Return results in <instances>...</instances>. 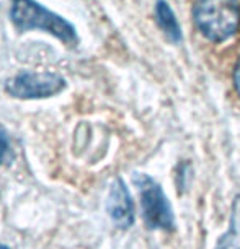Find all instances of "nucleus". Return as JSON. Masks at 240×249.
<instances>
[{
  "mask_svg": "<svg viewBox=\"0 0 240 249\" xmlns=\"http://www.w3.org/2000/svg\"><path fill=\"white\" fill-rule=\"evenodd\" d=\"M193 21L211 43H225L235 36L240 25L239 0H196Z\"/></svg>",
  "mask_w": 240,
  "mask_h": 249,
  "instance_id": "obj_2",
  "label": "nucleus"
},
{
  "mask_svg": "<svg viewBox=\"0 0 240 249\" xmlns=\"http://www.w3.org/2000/svg\"><path fill=\"white\" fill-rule=\"evenodd\" d=\"M155 17H157V23L160 26V30L163 31L168 39L173 43H178L181 39V28L178 25L177 17L170 5L165 0H159L157 5H155Z\"/></svg>",
  "mask_w": 240,
  "mask_h": 249,
  "instance_id": "obj_7",
  "label": "nucleus"
},
{
  "mask_svg": "<svg viewBox=\"0 0 240 249\" xmlns=\"http://www.w3.org/2000/svg\"><path fill=\"white\" fill-rule=\"evenodd\" d=\"M134 184L139 191L142 218L149 230L173 231L175 230V215L167 199L162 186L147 175L138 173L134 176Z\"/></svg>",
  "mask_w": 240,
  "mask_h": 249,
  "instance_id": "obj_3",
  "label": "nucleus"
},
{
  "mask_svg": "<svg viewBox=\"0 0 240 249\" xmlns=\"http://www.w3.org/2000/svg\"><path fill=\"white\" fill-rule=\"evenodd\" d=\"M106 212L118 228L128 230L134 225V202L128 186L121 178H116L110 186L106 199Z\"/></svg>",
  "mask_w": 240,
  "mask_h": 249,
  "instance_id": "obj_5",
  "label": "nucleus"
},
{
  "mask_svg": "<svg viewBox=\"0 0 240 249\" xmlns=\"http://www.w3.org/2000/svg\"><path fill=\"white\" fill-rule=\"evenodd\" d=\"M7 148H8V142H7L5 135H3V134H0V163H2L3 157H5Z\"/></svg>",
  "mask_w": 240,
  "mask_h": 249,
  "instance_id": "obj_9",
  "label": "nucleus"
},
{
  "mask_svg": "<svg viewBox=\"0 0 240 249\" xmlns=\"http://www.w3.org/2000/svg\"><path fill=\"white\" fill-rule=\"evenodd\" d=\"M0 249H10V248L5 246V244H0Z\"/></svg>",
  "mask_w": 240,
  "mask_h": 249,
  "instance_id": "obj_10",
  "label": "nucleus"
},
{
  "mask_svg": "<svg viewBox=\"0 0 240 249\" xmlns=\"http://www.w3.org/2000/svg\"><path fill=\"white\" fill-rule=\"evenodd\" d=\"M234 85H235V91H237V95L240 96V60L234 69Z\"/></svg>",
  "mask_w": 240,
  "mask_h": 249,
  "instance_id": "obj_8",
  "label": "nucleus"
},
{
  "mask_svg": "<svg viewBox=\"0 0 240 249\" xmlns=\"http://www.w3.org/2000/svg\"><path fill=\"white\" fill-rule=\"evenodd\" d=\"M65 80L54 72H21L7 80L5 91L17 100H44L59 95Z\"/></svg>",
  "mask_w": 240,
  "mask_h": 249,
  "instance_id": "obj_4",
  "label": "nucleus"
},
{
  "mask_svg": "<svg viewBox=\"0 0 240 249\" xmlns=\"http://www.w3.org/2000/svg\"><path fill=\"white\" fill-rule=\"evenodd\" d=\"M214 249H240V194L234 197L227 231L220 234Z\"/></svg>",
  "mask_w": 240,
  "mask_h": 249,
  "instance_id": "obj_6",
  "label": "nucleus"
},
{
  "mask_svg": "<svg viewBox=\"0 0 240 249\" xmlns=\"http://www.w3.org/2000/svg\"><path fill=\"white\" fill-rule=\"evenodd\" d=\"M10 20L18 31H44L69 48L79 44V36L72 23L36 0H10Z\"/></svg>",
  "mask_w": 240,
  "mask_h": 249,
  "instance_id": "obj_1",
  "label": "nucleus"
}]
</instances>
